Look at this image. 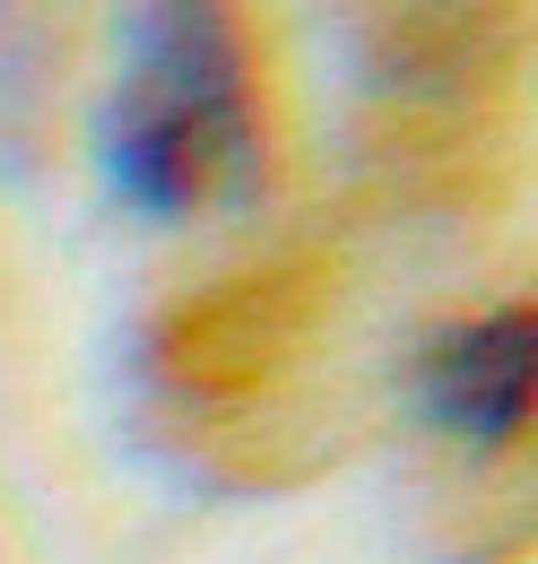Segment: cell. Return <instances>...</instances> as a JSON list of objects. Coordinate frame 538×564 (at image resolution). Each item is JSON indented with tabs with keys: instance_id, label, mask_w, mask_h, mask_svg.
<instances>
[{
	"instance_id": "6da1fadb",
	"label": "cell",
	"mask_w": 538,
	"mask_h": 564,
	"mask_svg": "<svg viewBox=\"0 0 538 564\" xmlns=\"http://www.w3.org/2000/svg\"><path fill=\"white\" fill-rule=\"evenodd\" d=\"M96 174L148 226L261 183V105L235 0H122V70L96 113Z\"/></svg>"
},
{
	"instance_id": "7a4b0ae2",
	"label": "cell",
	"mask_w": 538,
	"mask_h": 564,
	"mask_svg": "<svg viewBox=\"0 0 538 564\" xmlns=\"http://www.w3.org/2000/svg\"><path fill=\"white\" fill-rule=\"evenodd\" d=\"M530 382H538V313L495 304L417 348V400L470 452H513L530 425Z\"/></svg>"
},
{
	"instance_id": "3957f363",
	"label": "cell",
	"mask_w": 538,
	"mask_h": 564,
	"mask_svg": "<svg viewBox=\"0 0 538 564\" xmlns=\"http://www.w3.org/2000/svg\"><path fill=\"white\" fill-rule=\"evenodd\" d=\"M513 0H365V70L391 96H461L504 70Z\"/></svg>"
}]
</instances>
